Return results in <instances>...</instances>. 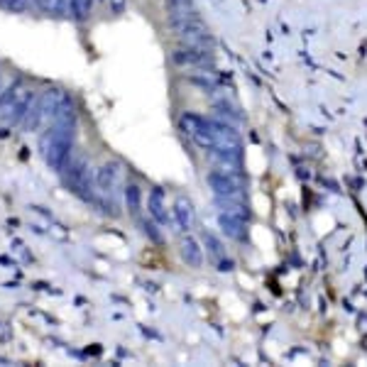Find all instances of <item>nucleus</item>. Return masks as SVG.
I'll use <instances>...</instances> for the list:
<instances>
[{
    "mask_svg": "<svg viewBox=\"0 0 367 367\" xmlns=\"http://www.w3.org/2000/svg\"><path fill=\"white\" fill-rule=\"evenodd\" d=\"M150 213L157 223H162V225L169 223V211H167L164 191H162V189H152L150 191Z\"/></svg>",
    "mask_w": 367,
    "mask_h": 367,
    "instance_id": "nucleus-6",
    "label": "nucleus"
},
{
    "mask_svg": "<svg viewBox=\"0 0 367 367\" xmlns=\"http://www.w3.org/2000/svg\"><path fill=\"white\" fill-rule=\"evenodd\" d=\"M208 184H211V189L216 191L218 198H240L243 196V184H240V179L233 174V171H213L211 176H208Z\"/></svg>",
    "mask_w": 367,
    "mask_h": 367,
    "instance_id": "nucleus-5",
    "label": "nucleus"
},
{
    "mask_svg": "<svg viewBox=\"0 0 367 367\" xmlns=\"http://www.w3.org/2000/svg\"><path fill=\"white\" fill-rule=\"evenodd\" d=\"M125 201H128V208H130V216H140V187L137 184H130L128 189H125Z\"/></svg>",
    "mask_w": 367,
    "mask_h": 367,
    "instance_id": "nucleus-11",
    "label": "nucleus"
},
{
    "mask_svg": "<svg viewBox=\"0 0 367 367\" xmlns=\"http://www.w3.org/2000/svg\"><path fill=\"white\" fill-rule=\"evenodd\" d=\"M120 187V167L115 162H105L99 171H96V201L108 203L113 198V194Z\"/></svg>",
    "mask_w": 367,
    "mask_h": 367,
    "instance_id": "nucleus-4",
    "label": "nucleus"
},
{
    "mask_svg": "<svg viewBox=\"0 0 367 367\" xmlns=\"http://www.w3.org/2000/svg\"><path fill=\"white\" fill-rule=\"evenodd\" d=\"M110 3V10L115 12V15H120V12L125 10V0H108Z\"/></svg>",
    "mask_w": 367,
    "mask_h": 367,
    "instance_id": "nucleus-13",
    "label": "nucleus"
},
{
    "mask_svg": "<svg viewBox=\"0 0 367 367\" xmlns=\"http://www.w3.org/2000/svg\"><path fill=\"white\" fill-rule=\"evenodd\" d=\"M32 96L35 94H32L25 83H12V86H8L0 94V130L20 128Z\"/></svg>",
    "mask_w": 367,
    "mask_h": 367,
    "instance_id": "nucleus-1",
    "label": "nucleus"
},
{
    "mask_svg": "<svg viewBox=\"0 0 367 367\" xmlns=\"http://www.w3.org/2000/svg\"><path fill=\"white\" fill-rule=\"evenodd\" d=\"M91 8H94V0H69V10H71L74 20H78V22L88 20Z\"/></svg>",
    "mask_w": 367,
    "mask_h": 367,
    "instance_id": "nucleus-8",
    "label": "nucleus"
},
{
    "mask_svg": "<svg viewBox=\"0 0 367 367\" xmlns=\"http://www.w3.org/2000/svg\"><path fill=\"white\" fill-rule=\"evenodd\" d=\"M67 6H69V0H37V8H40L42 12H47V15H52V17L64 15Z\"/></svg>",
    "mask_w": 367,
    "mask_h": 367,
    "instance_id": "nucleus-9",
    "label": "nucleus"
},
{
    "mask_svg": "<svg viewBox=\"0 0 367 367\" xmlns=\"http://www.w3.org/2000/svg\"><path fill=\"white\" fill-rule=\"evenodd\" d=\"M181 259H184L189 267H201L203 264V250L198 248V243L194 238L181 240Z\"/></svg>",
    "mask_w": 367,
    "mask_h": 367,
    "instance_id": "nucleus-7",
    "label": "nucleus"
},
{
    "mask_svg": "<svg viewBox=\"0 0 367 367\" xmlns=\"http://www.w3.org/2000/svg\"><path fill=\"white\" fill-rule=\"evenodd\" d=\"M174 213H176V218H179V223H181V228H184V230H187V228H191V223H194V206H189V201L179 198V201H176Z\"/></svg>",
    "mask_w": 367,
    "mask_h": 367,
    "instance_id": "nucleus-10",
    "label": "nucleus"
},
{
    "mask_svg": "<svg viewBox=\"0 0 367 367\" xmlns=\"http://www.w3.org/2000/svg\"><path fill=\"white\" fill-rule=\"evenodd\" d=\"M67 187L83 201H96V174L86 157H71L62 171Z\"/></svg>",
    "mask_w": 367,
    "mask_h": 367,
    "instance_id": "nucleus-2",
    "label": "nucleus"
},
{
    "mask_svg": "<svg viewBox=\"0 0 367 367\" xmlns=\"http://www.w3.org/2000/svg\"><path fill=\"white\" fill-rule=\"evenodd\" d=\"M181 128H184V133H187L198 147H203V150H208V152H216V147H218L216 123H211V120H206V118H198V115H184V118H181Z\"/></svg>",
    "mask_w": 367,
    "mask_h": 367,
    "instance_id": "nucleus-3",
    "label": "nucleus"
},
{
    "mask_svg": "<svg viewBox=\"0 0 367 367\" xmlns=\"http://www.w3.org/2000/svg\"><path fill=\"white\" fill-rule=\"evenodd\" d=\"M30 3H32V0H0V6L8 8V10H12V12L27 10V8H30Z\"/></svg>",
    "mask_w": 367,
    "mask_h": 367,
    "instance_id": "nucleus-12",
    "label": "nucleus"
}]
</instances>
